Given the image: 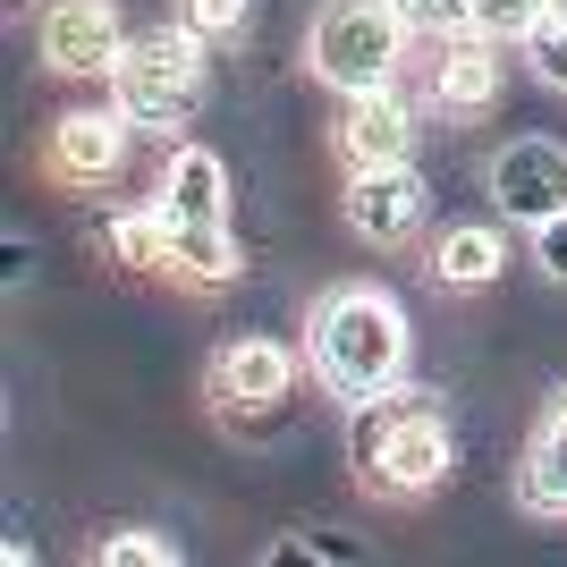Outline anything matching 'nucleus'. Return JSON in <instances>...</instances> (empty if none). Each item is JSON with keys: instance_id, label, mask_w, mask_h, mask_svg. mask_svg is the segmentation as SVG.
Masks as SVG:
<instances>
[{"instance_id": "1", "label": "nucleus", "mask_w": 567, "mask_h": 567, "mask_svg": "<svg viewBox=\"0 0 567 567\" xmlns=\"http://www.w3.org/2000/svg\"><path fill=\"white\" fill-rule=\"evenodd\" d=\"M406 348H415L406 306L381 280H339V288H322L313 313H306V364H313V381L348 406L390 390V381H406Z\"/></svg>"}, {"instance_id": "2", "label": "nucleus", "mask_w": 567, "mask_h": 567, "mask_svg": "<svg viewBox=\"0 0 567 567\" xmlns=\"http://www.w3.org/2000/svg\"><path fill=\"white\" fill-rule=\"evenodd\" d=\"M348 466L373 499H432L457 466L441 399H432V390H406V381L355 399L348 406Z\"/></svg>"}, {"instance_id": "3", "label": "nucleus", "mask_w": 567, "mask_h": 567, "mask_svg": "<svg viewBox=\"0 0 567 567\" xmlns=\"http://www.w3.org/2000/svg\"><path fill=\"white\" fill-rule=\"evenodd\" d=\"M162 213V237H169V271L195 288H220L237 280V229H229V169H220L213 144H178L144 195Z\"/></svg>"}, {"instance_id": "4", "label": "nucleus", "mask_w": 567, "mask_h": 567, "mask_svg": "<svg viewBox=\"0 0 567 567\" xmlns=\"http://www.w3.org/2000/svg\"><path fill=\"white\" fill-rule=\"evenodd\" d=\"M204 51L187 25H153V34H127V51H118L111 69V111L127 118V127H187L195 111H204Z\"/></svg>"}, {"instance_id": "5", "label": "nucleus", "mask_w": 567, "mask_h": 567, "mask_svg": "<svg viewBox=\"0 0 567 567\" xmlns=\"http://www.w3.org/2000/svg\"><path fill=\"white\" fill-rule=\"evenodd\" d=\"M406 60V25L390 0H322L306 34V69L331 85V94H373L390 85Z\"/></svg>"}, {"instance_id": "6", "label": "nucleus", "mask_w": 567, "mask_h": 567, "mask_svg": "<svg viewBox=\"0 0 567 567\" xmlns=\"http://www.w3.org/2000/svg\"><path fill=\"white\" fill-rule=\"evenodd\" d=\"M483 187H492V204L508 220L543 229L550 213H567V144L559 136H508L483 162Z\"/></svg>"}, {"instance_id": "7", "label": "nucleus", "mask_w": 567, "mask_h": 567, "mask_svg": "<svg viewBox=\"0 0 567 567\" xmlns=\"http://www.w3.org/2000/svg\"><path fill=\"white\" fill-rule=\"evenodd\" d=\"M34 43H43L51 76H111L127 51V18H118V0H51Z\"/></svg>"}, {"instance_id": "8", "label": "nucleus", "mask_w": 567, "mask_h": 567, "mask_svg": "<svg viewBox=\"0 0 567 567\" xmlns=\"http://www.w3.org/2000/svg\"><path fill=\"white\" fill-rule=\"evenodd\" d=\"M424 169L415 162H381V169H348V195H339V213L364 246H406V237L424 229Z\"/></svg>"}, {"instance_id": "9", "label": "nucleus", "mask_w": 567, "mask_h": 567, "mask_svg": "<svg viewBox=\"0 0 567 567\" xmlns=\"http://www.w3.org/2000/svg\"><path fill=\"white\" fill-rule=\"evenodd\" d=\"M127 118L118 111H60L51 118V153L43 169L60 178V187H111L118 169H127Z\"/></svg>"}, {"instance_id": "10", "label": "nucleus", "mask_w": 567, "mask_h": 567, "mask_svg": "<svg viewBox=\"0 0 567 567\" xmlns=\"http://www.w3.org/2000/svg\"><path fill=\"white\" fill-rule=\"evenodd\" d=\"M331 153L348 169H381V162H415V111H406L390 85L373 94H339V127H331Z\"/></svg>"}, {"instance_id": "11", "label": "nucleus", "mask_w": 567, "mask_h": 567, "mask_svg": "<svg viewBox=\"0 0 567 567\" xmlns=\"http://www.w3.org/2000/svg\"><path fill=\"white\" fill-rule=\"evenodd\" d=\"M288 390H297V355L280 339H229L213 355V406L229 415H271Z\"/></svg>"}, {"instance_id": "12", "label": "nucleus", "mask_w": 567, "mask_h": 567, "mask_svg": "<svg viewBox=\"0 0 567 567\" xmlns=\"http://www.w3.org/2000/svg\"><path fill=\"white\" fill-rule=\"evenodd\" d=\"M424 94H432V111H450V118H483L499 102V43H483V34H450V43H432Z\"/></svg>"}, {"instance_id": "13", "label": "nucleus", "mask_w": 567, "mask_h": 567, "mask_svg": "<svg viewBox=\"0 0 567 567\" xmlns=\"http://www.w3.org/2000/svg\"><path fill=\"white\" fill-rule=\"evenodd\" d=\"M517 508L567 517V390H550V406L534 415V441H525V466H517Z\"/></svg>"}, {"instance_id": "14", "label": "nucleus", "mask_w": 567, "mask_h": 567, "mask_svg": "<svg viewBox=\"0 0 567 567\" xmlns=\"http://www.w3.org/2000/svg\"><path fill=\"white\" fill-rule=\"evenodd\" d=\"M424 271H432L441 288H492L499 271H508V237H499L492 220H457V229L432 237Z\"/></svg>"}, {"instance_id": "15", "label": "nucleus", "mask_w": 567, "mask_h": 567, "mask_svg": "<svg viewBox=\"0 0 567 567\" xmlns=\"http://www.w3.org/2000/svg\"><path fill=\"white\" fill-rule=\"evenodd\" d=\"M102 246H111L127 271H169V237H162V213H153V204L111 213V220H102Z\"/></svg>"}, {"instance_id": "16", "label": "nucleus", "mask_w": 567, "mask_h": 567, "mask_svg": "<svg viewBox=\"0 0 567 567\" xmlns=\"http://www.w3.org/2000/svg\"><path fill=\"white\" fill-rule=\"evenodd\" d=\"M94 567H178V543L153 525H118V534H94Z\"/></svg>"}, {"instance_id": "17", "label": "nucleus", "mask_w": 567, "mask_h": 567, "mask_svg": "<svg viewBox=\"0 0 567 567\" xmlns=\"http://www.w3.org/2000/svg\"><path fill=\"white\" fill-rule=\"evenodd\" d=\"M543 9L550 0H466V34H483V43H525Z\"/></svg>"}, {"instance_id": "18", "label": "nucleus", "mask_w": 567, "mask_h": 567, "mask_svg": "<svg viewBox=\"0 0 567 567\" xmlns=\"http://www.w3.org/2000/svg\"><path fill=\"white\" fill-rule=\"evenodd\" d=\"M525 60H534V76H543V85H559V94H567V0H550L543 18H534Z\"/></svg>"}, {"instance_id": "19", "label": "nucleus", "mask_w": 567, "mask_h": 567, "mask_svg": "<svg viewBox=\"0 0 567 567\" xmlns=\"http://www.w3.org/2000/svg\"><path fill=\"white\" fill-rule=\"evenodd\" d=\"M246 9L255 0H178V25L195 43H229V34H246Z\"/></svg>"}, {"instance_id": "20", "label": "nucleus", "mask_w": 567, "mask_h": 567, "mask_svg": "<svg viewBox=\"0 0 567 567\" xmlns=\"http://www.w3.org/2000/svg\"><path fill=\"white\" fill-rule=\"evenodd\" d=\"M399 9L406 34H424V43H450V34H466V0H390Z\"/></svg>"}, {"instance_id": "21", "label": "nucleus", "mask_w": 567, "mask_h": 567, "mask_svg": "<svg viewBox=\"0 0 567 567\" xmlns=\"http://www.w3.org/2000/svg\"><path fill=\"white\" fill-rule=\"evenodd\" d=\"M534 262H543L550 280H567V213H550L543 229H534Z\"/></svg>"}]
</instances>
